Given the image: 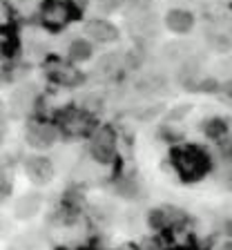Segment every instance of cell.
I'll return each instance as SVG.
<instances>
[{
	"label": "cell",
	"mask_w": 232,
	"mask_h": 250,
	"mask_svg": "<svg viewBox=\"0 0 232 250\" xmlns=\"http://www.w3.org/2000/svg\"><path fill=\"white\" fill-rule=\"evenodd\" d=\"M7 56H9V47H7V41L2 36H0V65L7 61Z\"/></svg>",
	"instance_id": "13"
},
{
	"label": "cell",
	"mask_w": 232,
	"mask_h": 250,
	"mask_svg": "<svg viewBox=\"0 0 232 250\" xmlns=\"http://www.w3.org/2000/svg\"><path fill=\"white\" fill-rule=\"evenodd\" d=\"M9 230H11V221H9V219L0 217V237H7V234H9Z\"/></svg>",
	"instance_id": "14"
},
{
	"label": "cell",
	"mask_w": 232,
	"mask_h": 250,
	"mask_svg": "<svg viewBox=\"0 0 232 250\" xmlns=\"http://www.w3.org/2000/svg\"><path fill=\"white\" fill-rule=\"evenodd\" d=\"M223 92H226L228 96H230V99H232V78H230V81H228L226 85H223Z\"/></svg>",
	"instance_id": "16"
},
{
	"label": "cell",
	"mask_w": 232,
	"mask_h": 250,
	"mask_svg": "<svg viewBox=\"0 0 232 250\" xmlns=\"http://www.w3.org/2000/svg\"><path fill=\"white\" fill-rule=\"evenodd\" d=\"M7 112H9V109H7V103H5V101H2V99H0V123L5 121Z\"/></svg>",
	"instance_id": "15"
},
{
	"label": "cell",
	"mask_w": 232,
	"mask_h": 250,
	"mask_svg": "<svg viewBox=\"0 0 232 250\" xmlns=\"http://www.w3.org/2000/svg\"><path fill=\"white\" fill-rule=\"evenodd\" d=\"M42 208V197L38 192H27L14 201V217L16 219H34Z\"/></svg>",
	"instance_id": "5"
},
{
	"label": "cell",
	"mask_w": 232,
	"mask_h": 250,
	"mask_svg": "<svg viewBox=\"0 0 232 250\" xmlns=\"http://www.w3.org/2000/svg\"><path fill=\"white\" fill-rule=\"evenodd\" d=\"M165 27L172 31V34H190L192 27H194V16L188 9H181V7H174L165 14Z\"/></svg>",
	"instance_id": "4"
},
{
	"label": "cell",
	"mask_w": 232,
	"mask_h": 250,
	"mask_svg": "<svg viewBox=\"0 0 232 250\" xmlns=\"http://www.w3.org/2000/svg\"><path fill=\"white\" fill-rule=\"evenodd\" d=\"M83 34L87 36L89 42H101V45H109V42L119 41V29L105 18H92L85 22Z\"/></svg>",
	"instance_id": "1"
},
{
	"label": "cell",
	"mask_w": 232,
	"mask_h": 250,
	"mask_svg": "<svg viewBox=\"0 0 232 250\" xmlns=\"http://www.w3.org/2000/svg\"><path fill=\"white\" fill-rule=\"evenodd\" d=\"M0 146H2V134H0Z\"/></svg>",
	"instance_id": "18"
},
{
	"label": "cell",
	"mask_w": 232,
	"mask_h": 250,
	"mask_svg": "<svg viewBox=\"0 0 232 250\" xmlns=\"http://www.w3.org/2000/svg\"><path fill=\"white\" fill-rule=\"evenodd\" d=\"M11 190V183L5 179V174H0V199H5Z\"/></svg>",
	"instance_id": "12"
},
{
	"label": "cell",
	"mask_w": 232,
	"mask_h": 250,
	"mask_svg": "<svg viewBox=\"0 0 232 250\" xmlns=\"http://www.w3.org/2000/svg\"><path fill=\"white\" fill-rule=\"evenodd\" d=\"M25 172L29 181H34L36 186H45L54 177V166L45 156H29V159H25Z\"/></svg>",
	"instance_id": "2"
},
{
	"label": "cell",
	"mask_w": 232,
	"mask_h": 250,
	"mask_svg": "<svg viewBox=\"0 0 232 250\" xmlns=\"http://www.w3.org/2000/svg\"><path fill=\"white\" fill-rule=\"evenodd\" d=\"M5 21V5H2V0H0V22Z\"/></svg>",
	"instance_id": "17"
},
{
	"label": "cell",
	"mask_w": 232,
	"mask_h": 250,
	"mask_svg": "<svg viewBox=\"0 0 232 250\" xmlns=\"http://www.w3.org/2000/svg\"><path fill=\"white\" fill-rule=\"evenodd\" d=\"M119 65H121V56H116V54H103L96 62V69H101L103 74H112L119 69Z\"/></svg>",
	"instance_id": "8"
},
{
	"label": "cell",
	"mask_w": 232,
	"mask_h": 250,
	"mask_svg": "<svg viewBox=\"0 0 232 250\" xmlns=\"http://www.w3.org/2000/svg\"><path fill=\"white\" fill-rule=\"evenodd\" d=\"M94 5H96L98 11H103V14H109V11H116L121 5H123V0H94Z\"/></svg>",
	"instance_id": "9"
},
{
	"label": "cell",
	"mask_w": 232,
	"mask_h": 250,
	"mask_svg": "<svg viewBox=\"0 0 232 250\" xmlns=\"http://www.w3.org/2000/svg\"><path fill=\"white\" fill-rule=\"evenodd\" d=\"M230 45H232V41L226 34H212V47H214L217 52H228Z\"/></svg>",
	"instance_id": "10"
},
{
	"label": "cell",
	"mask_w": 232,
	"mask_h": 250,
	"mask_svg": "<svg viewBox=\"0 0 232 250\" xmlns=\"http://www.w3.org/2000/svg\"><path fill=\"white\" fill-rule=\"evenodd\" d=\"M92 54H94V47L87 38H76V41L69 42V56H72V61L85 62L92 58Z\"/></svg>",
	"instance_id": "7"
},
{
	"label": "cell",
	"mask_w": 232,
	"mask_h": 250,
	"mask_svg": "<svg viewBox=\"0 0 232 250\" xmlns=\"http://www.w3.org/2000/svg\"><path fill=\"white\" fill-rule=\"evenodd\" d=\"M9 250H36V246L31 244L27 237H18V239L9 246Z\"/></svg>",
	"instance_id": "11"
},
{
	"label": "cell",
	"mask_w": 232,
	"mask_h": 250,
	"mask_svg": "<svg viewBox=\"0 0 232 250\" xmlns=\"http://www.w3.org/2000/svg\"><path fill=\"white\" fill-rule=\"evenodd\" d=\"M34 99H36L34 85H21V87H16L14 92H11L7 109H9L14 116H22V114H27L29 107L34 105Z\"/></svg>",
	"instance_id": "3"
},
{
	"label": "cell",
	"mask_w": 232,
	"mask_h": 250,
	"mask_svg": "<svg viewBox=\"0 0 232 250\" xmlns=\"http://www.w3.org/2000/svg\"><path fill=\"white\" fill-rule=\"evenodd\" d=\"M54 141H56V130H54L52 125L36 123V125H31L29 130H27V143H29L31 147H36V150L52 147Z\"/></svg>",
	"instance_id": "6"
}]
</instances>
